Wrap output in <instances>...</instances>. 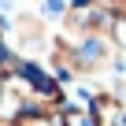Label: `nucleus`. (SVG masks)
Returning <instances> with one entry per match:
<instances>
[{
    "mask_svg": "<svg viewBox=\"0 0 126 126\" xmlns=\"http://www.w3.org/2000/svg\"><path fill=\"white\" fill-rule=\"evenodd\" d=\"M45 15H63V0H45Z\"/></svg>",
    "mask_w": 126,
    "mask_h": 126,
    "instance_id": "f03ea898",
    "label": "nucleus"
},
{
    "mask_svg": "<svg viewBox=\"0 0 126 126\" xmlns=\"http://www.w3.org/2000/svg\"><path fill=\"white\" fill-rule=\"evenodd\" d=\"M63 126H96V122L89 119V111H67L63 115Z\"/></svg>",
    "mask_w": 126,
    "mask_h": 126,
    "instance_id": "f257e3e1",
    "label": "nucleus"
}]
</instances>
